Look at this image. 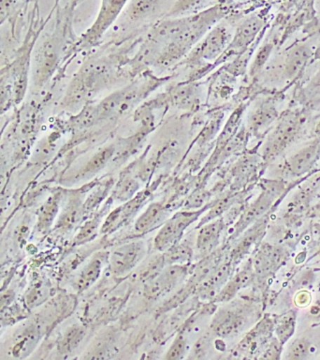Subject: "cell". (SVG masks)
I'll list each match as a JSON object with an SVG mask.
<instances>
[{
    "mask_svg": "<svg viewBox=\"0 0 320 360\" xmlns=\"http://www.w3.org/2000/svg\"><path fill=\"white\" fill-rule=\"evenodd\" d=\"M60 139L59 132H53L47 137L39 141L38 146L34 150L32 160L36 162H44L50 160L53 156L55 149L58 148V143Z\"/></svg>",
    "mask_w": 320,
    "mask_h": 360,
    "instance_id": "1f68e13d",
    "label": "cell"
},
{
    "mask_svg": "<svg viewBox=\"0 0 320 360\" xmlns=\"http://www.w3.org/2000/svg\"><path fill=\"white\" fill-rule=\"evenodd\" d=\"M189 264H167L148 283H145V295L148 300H156L175 289L189 274Z\"/></svg>",
    "mask_w": 320,
    "mask_h": 360,
    "instance_id": "7c38bea8",
    "label": "cell"
},
{
    "mask_svg": "<svg viewBox=\"0 0 320 360\" xmlns=\"http://www.w3.org/2000/svg\"><path fill=\"white\" fill-rule=\"evenodd\" d=\"M48 297H49L48 286L45 285L44 283H39L28 291L25 301L30 309H34L44 303Z\"/></svg>",
    "mask_w": 320,
    "mask_h": 360,
    "instance_id": "ab89813d",
    "label": "cell"
},
{
    "mask_svg": "<svg viewBox=\"0 0 320 360\" xmlns=\"http://www.w3.org/2000/svg\"><path fill=\"white\" fill-rule=\"evenodd\" d=\"M65 196V191L62 188L53 191L49 198L41 205L36 213V230L39 233H46L55 224L60 210L62 201Z\"/></svg>",
    "mask_w": 320,
    "mask_h": 360,
    "instance_id": "44dd1931",
    "label": "cell"
},
{
    "mask_svg": "<svg viewBox=\"0 0 320 360\" xmlns=\"http://www.w3.org/2000/svg\"><path fill=\"white\" fill-rule=\"evenodd\" d=\"M100 221L101 215H98L84 222L73 239V246H79L94 239L100 229Z\"/></svg>",
    "mask_w": 320,
    "mask_h": 360,
    "instance_id": "d590c367",
    "label": "cell"
},
{
    "mask_svg": "<svg viewBox=\"0 0 320 360\" xmlns=\"http://www.w3.org/2000/svg\"><path fill=\"white\" fill-rule=\"evenodd\" d=\"M64 45V32L56 28L33 51L30 72L34 87L41 89L52 79L60 65Z\"/></svg>",
    "mask_w": 320,
    "mask_h": 360,
    "instance_id": "7a4b0ae2",
    "label": "cell"
},
{
    "mask_svg": "<svg viewBox=\"0 0 320 360\" xmlns=\"http://www.w3.org/2000/svg\"><path fill=\"white\" fill-rule=\"evenodd\" d=\"M194 93L195 89L193 86H187L178 87L171 93L170 98L171 103L178 107L189 106L194 101Z\"/></svg>",
    "mask_w": 320,
    "mask_h": 360,
    "instance_id": "b9f144b4",
    "label": "cell"
},
{
    "mask_svg": "<svg viewBox=\"0 0 320 360\" xmlns=\"http://www.w3.org/2000/svg\"><path fill=\"white\" fill-rule=\"evenodd\" d=\"M285 256V252L279 247L271 244L261 245L251 261L255 277H269L282 264Z\"/></svg>",
    "mask_w": 320,
    "mask_h": 360,
    "instance_id": "2e32d148",
    "label": "cell"
},
{
    "mask_svg": "<svg viewBox=\"0 0 320 360\" xmlns=\"http://www.w3.org/2000/svg\"><path fill=\"white\" fill-rule=\"evenodd\" d=\"M311 343L308 340L300 339L295 340L291 345L289 346L288 353H286V359L300 360L305 359L310 354Z\"/></svg>",
    "mask_w": 320,
    "mask_h": 360,
    "instance_id": "60d3db41",
    "label": "cell"
},
{
    "mask_svg": "<svg viewBox=\"0 0 320 360\" xmlns=\"http://www.w3.org/2000/svg\"><path fill=\"white\" fill-rule=\"evenodd\" d=\"M225 226L226 224L224 218L213 219L199 226L198 236H196V249L202 258L211 255L220 243Z\"/></svg>",
    "mask_w": 320,
    "mask_h": 360,
    "instance_id": "d6986e66",
    "label": "cell"
},
{
    "mask_svg": "<svg viewBox=\"0 0 320 360\" xmlns=\"http://www.w3.org/2000/svg\"><path fill=\"white\" fill-rule=\"evenodd\" d=\"M272 47H274V45L272 44H266L262 47H260V49L258 51L257 55H255L251 68H250V75L254 76L262 69L264 65L268 60L269 55H271Z\"/></svg>",
    "mask_w": 320,
    "mask_h": 360,
    "instance_id": "ee69618b",
    "label": "cell"
},
{
    "mask_svg": "<svg viewBox=\"0 0 320 360\" xmlns=\"http://www.w3.org/2000/svg\"><path fill=\"white\" fill-rule=\"evenodd\" d=\"M139 188V183L131 177H125L120 180L114 188V197L118 201L126 202L132 197Z\"/></svg>",
    "mask_w": 320,
    "mask_h": 360,
    "instance_id": "74e56055",
    "label": "cell"
},
{
    "mask_svg": "<svg viewBox=\"0 0 320 360\" xmlns=\"http://www.w3.org/2000/svg\"><path fill=\"white\" fill-rule=\"evenodd\" d=\"M164 253L166 266L167 264H189L193 257V249L187 243L178 242Z\"/></svg>",
    "mask_w": 320,
    "mask_h": 360,
    "instance_id": "836d02e7",
    "label": "cell"
},
{
    "mask_svg": "<svg viewBox=\"0 0 320 360\" xmlns=\"http://www.w3.org/2000/svg\"><path fill=\"white\" fill-rule=\"evenodd\" d=\"M267 224H268V216L265 215L244 231L243 238L240 239V241L236 244L234 249L230 252L229 261L232 264H236L241 258H244L250 252L252 247L255 246L263 238Z\"/></svg>",
    "mask_w": 320,
    "mask_h": 360,
    "instance_id": "7402d4cb",
    "label": "cell"
},
{
    "mask_svg": "<svg viewBox=\"0 0 320 360\" xmlns=\"http://www.w3.org/2000/svg\"><path fill=\"white\" fill-rule=\"evenodd\" d=\"M295 325H296V314L293 311L286 312L278 319L275 332L281 345H283L291 339L295 331Z\"/></svg>",
    "mask_w": 320,
    "mask_h": 360,
    "instance_id": "e575fe53",
    "label": "cell"
},
{
    "mask_svg": "<svg viewBox=\"0 0 320 360\" xmlns=\"http://www.w3.org/2000/svg\"><path fill=\"white\" fill-rule=\"evenodd\" d=\"M114 154L115 146L114 145L101 149L88 160V162L80 171L77 172L76 177L77 179H84V177L97 174L98 171L105 167L107 163L112 159Z\"/></svg>",
    "mask_w": 320,
    "mask_h": 360,
    "instance_id": "f546056e",
    "label": "cell"
},
{
    "mask_svg": "<svg viewBox=\"0 0 320 360\" xmlns=\"http://www.w3.org/2000/svg\"><path fill=\"white\" fill-rule=\"evenodd\" d=\"M11 3L13 2L11 0H0V25H2L7 20L8 13H10Z\"/></svg>",
    "mask_w": 320,
    "mask_h": 360,
    "instance_id": "f907efd6",
    "label": "cell"
},
{
    "mask_svg": "<svg viewBox=\"0 0 320 360\" xmlns=\"http://www.w3.org/2000/svg\"><path fill=\"white\" fill-rule=\"evenodd\" d=\"M320 156V139L311 141L286 160V169L292 176L308 173Z\"/></svg>",
    "mask_w": 320,
    "mask_h": 360,
    "instance_id": "e0dca14e",
    "label": "cell"
},
{
    "mask_svg": "<svg viewBox=\"0 0 320 360\" xmlns=\"http://www.w3.org/2000/svg\"><path fill=\"white\" fill-rule=\"evenodd\" d=\"M126 0H103L98 19L92 27L84 34L81 39V44L89 45L94 44L97 39L105 32L107 28L116 19L118 14L126 4Z\"/></svg>",
    "mask_w": 320,
    "mask_h": 360,
    "instance_id": "5bb4252c",
    "label": "cell"
},
{
    "mask_svg": "<svg viewBox=\"0 0 320 360\" xmlns=\"http://www.w3.org/2000/svg\"><path fill=\"white\" fill-rule=\"evenodd\" d=\"M311 301V295L308 292L302 291L298 292L296 297H295V304L300 308H305L308 306V304Z\"/></svg>",
    "mask_w": 320,
    "mask_h": 360,
    "instance_id": "681fc988",
    "label": "cell"
},
{
    "mask_svg": "<svg viewBox=\"0 0 320 360\" xmlns=\"http://www.w3.org/2000/svg\"><path fill=\"white\" fill-rule=\"evenodd\" d=\"M170 212L171 210L162 202H151L135 222V232L139 235L152 232L167 221Z\"/></svg>",
    "mask_w": 320,
    "mask_h": 360,
    "instance_id": "603a6c76",
    "label": "cell"
},
{
    "mask_svg": "<svg viewBox=\"0 0 320 360\" xmlns=\"http://www.w3.org/2000/svg\"><path fill=\"white\" fill-rule=\"evenodd\" d=\"M147 246L142 240L128 242L117 247L108 256L109 271L114 277H125L145 260Z\"/></svg>",
    "mask_w": 320,
    "mask_h": 360,
    "instance_id": "9c48e42d",
    "label": "cell"
},
{
    "mask_svg": "<svg viewBox=\"0 0 320 360\" xmlns=\"http://www.w3.org/2000/svg\"><path fill=\"white\" fill-rule=\"evenodd\" d=\"M11 123L13 125L8 126L10 128L8 135L15 141L21 152L22 148L30 146L29 143L33 142L41 129V104L36 103L25 104L15 112V114H13Z\"/></svg>",
    "mask_w": 320,
    "mask_h": 360,
    "instance_id": "8992f818",
    "label": "cell"
},
{
    "mask_svg": "<svg viewBox=\"0 0 320 360\" xmlns=\"http://www.w3.org/2000/svg\"><path fill=\"white\" fill-rule=\"evenodd\" d=\"M156 83L154 81L146 82V84L145 82L142 84L135 83L112 93L95 105L98 121L100 122L126 114L154 89Z\"/></svg>",
    "mask_w": 320,
    "mask_h": 360,
    "instance_id": "277c9868",
    "label": "cell"
},
{
    "mask_svg": "<svg viewBox=\"0 0 320 360\" xmlns=\"http://www.w3.org/2000/svg\"><path fill=\"white\" fill-rule=\"evenodd\" d=\"M312 52L310 48L305 44H298L292 47L285 62V73L286 77L294 78L303 69L308 59L310 58Z\"/></svg>",
    "mask_w": 320,
    "mask_h": 360,
    "instance_id": "f1b7e54d",
    "label": "cell"
},
{
    "mask_svg": "<svg viewBox=\"0 0 320 360\" xmlns=\"http://www.w3.org/2000/svg\"><path fill=\"white\" fill-rule=\"evenodd\" d=\"M187 339L185 338L184 332H181L177 335L175 340L171 343L165 357L168 359H181L185 354H187Z\"/></svg>",
    "mask_w": 320,
    "mask_h": 360,
    "instance_id": "7bdbcfd3",
    "label": "cell"
},
{
    "mask_svg": "<svg viewBox=\"0 0 320 360\" xmlns=\"http://www.w3.org/2000/svg\"><path fill=\"white\" fill-rule=\"evenodd\" d=\"M16 106L13 84L7 77L0 82V115H5L13 107Z\"/></svg>",
    "mask_w": 320,
    "mask_h": 360,
    "instance_id": "8d00e7d4",
    "label": "cell"
},
{
    "mask_svg": "<svg viewBox=\"0 0 320 360\" xmlns=\"http://www.w3.org/2000/svg\"><path fill=\"white\" fill-rule=\"evenodd\" d=\"M211 345V337L206 334L199 338L195 345H193L192 351L190 352L192 359H202L206 356Z\"/></svg>",
    "mask_w": 320,
    "mask_h": 360,
    "instance_id": "bcb514c9",
    "label": "cell"
},
{
    "mask_svg": "<svg viewBox=\"0 0 320 360\" xmlns=\"http://www.w3.org/2000/svg\"><path fill=\"white\" fill-rule=\"evenodd\" d=\"M281 345L279 340H275L274 342L269 345V347L267 348L265 353H264L263 356H261L262 359H279L281 354Z\"/></svg>",
    "mask_w": 320,
    "mask_h": 360,
    "instance_id": "c3c4849f",
    "label": "cell"
},
{
    "mask_svg": "<svg viewBox=\"0 0 320 360\" xmlns=\"http://www.w3.org/2000/svg\"><path fill=\"white\" fill-rule=\"evenodd\" d=\"M233 264L232 262H226L219 264L218 269L210 276H208L204 281L196 286V292L202 298H210L215 300L218 292L223 288L225 284L232 274Z\"/></svg>",
    "mask_w": 320,
    "mask_h": 360,
    "instance_id": "cb8c5ba5",
    "label": "cell"
},
{
    "mask_svg": "<svg viewBox=\"0 0 320 360\" xmlns=\"http://www.w3.org/2000/svg\"><path fill=\"white\" fill-rule=\"evenodd\" d=\"M254 278L255 273L252 262L248 261V263L244 264L243 269L239 270L232 277H229L227 283L213 300H215L216 302H227V301L232 300L241 289L249 286Z\"/></svg>",
    "mask_w": 320,
    "mask_h": 360,
    "instance_id": "d4e9b609",
    "label": "cell"
},
{
    "mask_svg": "<svg viewBox=\"0 0 320 360\" xmlns=\"http://www.w3.org/2000/svg\"><path fill=\"white\" fill-rule=\"evenodd\" d=\"M8 70V67L3 68L2 70H0V82H1L3 80V79L7 77Z\"/></svg>",
    "mask_w": 320,
    "mask_h": 360,
    "instance_id": "f5cc1de1",
    "label": "cell"
},
{
    "mask_svg": "<svg viewBox=\"0 0 320 360\" xmlns=\"http://www.w3.org/2000/svg\"><path fill=\"white\" fill-rule=\"evenodd\" d=\"M302 121L299 115H288L269 135L263 148V159L269 162L279 156L288 146L296 140L302 129Z\"/></svg>",
    "mask_w": 320,
    "mask_h": 360,
    "instance_id": "ba28073f",
    "label": "cell"
},
{
    "mask_svg": "<svg viewBox=\"0 0 320 360\" xmlns=\"http://www.w3.org/2000/svg\"><path fill=\"white\" fill-rule=\"evenodd\" d=\"M39 319L25 323L17 329L11 340V353L15 357L27 356L41 339L42 329Z\"/></svg>",
    "mask_w": 320,
    "mask_h": 360,
    "instance_id": "9a60e30c",
    "label": "cell"
},
{
    "mask_svg": "<svg viewBox=\"0 0 320 360\" xmlns=\"http://www.w3.org/2000/svg\"><path fill=\"white\" fill-rule=\"evenodd\" d=\"M246 318L239 311H224L216 315L212 323L213 331L221 337L239 333L246 325Z\"/></svg>",
    "mask_w": 320,
    "mask_h": 360,
    "instance_id": "484cf974",
    "label": "cell"
},
{
    "mask_svg": "<svg viewBox=\"0 0 320 360\" xmlns=\"http://www.w3.org/2000/svg\"><path fill=\"white\" fill-rule=\"evenodd\" d=\"M281 186L279 183H269L267 187L264 188L262 193L258 197L255 202L246 207V210L241 214L240 219L236 222L233 232L230 235V240H234L239 236L247 229V228L254 224L258 219L266 215L274 200L276 199L277 194L280 193Z\"/></svg>",
    "mask_w": 320,
    "mask_h": 360,
    "instance_id": "30bf717a",
    "label": "cell"
},
{
    "mask_svg": "<svg viewBox=\"0 0 320 360\" xmlns=\"http://www.w3.org/2000/svg\"><path fill=\"white\" fill-rule=\"evenodd\" d=\"M165 266L164 253L162 252V255H157L154 257L149 259L140 266L139 271L136 272L137 280L142 283H148L159 275Z\"/></svg>",
    "mask_w": 320,
    "mask_h": 360,
    "instance_id": "d6a6232c",
    "label": "cell"
},
{
    "mask_svg": "<svg viewBox=\"0 0 320 360\" xmlns=\"http://www.w3.org/2000/svg\"><path fill=\"white\" fill-rule=\"evenodd\" d=\"M4 149L0 148V188L6 184L8 179V160L6 159Z\"/></svg>",
    "mask_w": 320,
    "mask_h": 360,
    "instance_id": "7dc6e473",
    "label": "cell"
},
{
    "mask_svg": "<svg viewBox=\"0 0 320 360\" xmlns=\"http://www.w3.org/2000/svg\"><path fill=\"white\" fill-rule=\"evenodd\" d=\"M157 0H133L128 10L129 18L140 20L145 18L156 8Z\"/></svg>",
    "mask_w": 320,
    "mask_h": 360,
    "instance_id": "f35d334b",
    "label": "cell"
},
{
    "mask_svg": "<svg viewBox=\"0 0 320 360\" xmlns=\"http://www.w3.org/2000/svg\"><path fill=\"white\" fill-rule=\"evenodd\" d=\"M232 1V0H218L219 5L224 6L229 4V3Z\"/></svg>",
    "mask_w": 320,
    "mask_h": 360,
    "instance_id": "db71d44e",
    "label": "cell"
},
{
    "mask_svg": "<svg viewBox=\"0 0 320 360\" xmlns=\"http://www.w3.org/2000/svg\"><path fill=\"white\" fill-rule=\"evenodd\" d=\"M205 0H177L171 11H168L170 15H180L189 13V11H196L204 4Z\"/></svg>",
    "mask_w": 320,
    "mask_h": 360,
    "instance_id": "f6af8a7d",
    "label": "cell"
},
{
    "mask_svg": "<svg viewBox=\"0 0 320 360\" xmlns=\"http://www.w3.org/2000/svg\"><path fill=\"white\" fill-rule=\"evenodd\" d=\"M39 31L41 30L36 32L31 30L27 34L24 44L17 52L15 59L8 66V78L13 84L16 106L22 103L27 94L28 83H29L31 58H32L34 46L38 39Z\"/></svg>",
    "mask_w": 320,
    "mask_h": 360,
    "instance_id": "5b68a950",
    "label": "cell"
},
{
    "mask_svg": "<svg viewBox=\"0 0 320 360\" xmlns=\"http://www.w3.org/2000/svg\"><path fill=\"white\" fill-rule=\"evenodd\" d=\"M84 202L81 200L80 193H72L69 194V199L62 208L60 214H58V219L55 222L53 229L61 233L69 232L79 224L83 219L86 211L84 207Z\"/></svg>",
    "mask_w": 320,
    "mask_h": 360,
    "instance_id": "ffe728a7",
    "label": "cell"
},
{
    "mask_svg": "<svg viewBox=\"0 0 320 360\" xmlns=\"http://www.w3.org/2000/svg\"><path fill=\"white\" fill-rule=\"evenodd\" d=\"M109 76V68L103 63L91 62L84 65L70 82L61 101L62 108L72 110L86 103L105 86Z\"/></svg>",
    "mask_w": 320,
    "mask_h": 360,
    "instance_id": "3957f363",
    "label": "cell"
},
{
    "mask_svg": "<svg viewBox=\"0 0 320 360\" xmlns=\"http://www.w3.org/2000/svg\"><path fill=\"white\" fill-rule=\"evenodd\" d=\"M210 207L211 205L202 208V210L179 211V212L174 214L171 218H168L160 226L159 233H156V238H154V249L159 250V252H165L181 241L185 230Z\"/></svg>",
    "mask_w": 320,
    "mask_h": 360,
    "instance_id": "52a82bcc",
    "label": "cell"
},
{
    "mask_svg": "<svg viewBox=\"0 0 320 360\" xmlns=\"http://www.w3.org/2000/svg\"><path fill=\"white\" fill-rule=\"evenodd\" d=\"M149 196H150V194L147 191H142V193L132 197L128 201L124 202L119 207L109 213V215L107 217L105 221H104L102 227L100 228L101 233H109L114 232V231H116L128 224L136 215L138 211L142 207V205L145 204Z\"/></svg>",
    "mask_w": 320,
    "mask_h": 360,
    "instance_id": "4fadbf2b",
    "label": "cell"
},
{
    "mask_svg": "<svg viewBox=\"0 0 320 360\" xmlns=\"http://www.w3.org/2000/svg\"><path fill=\"white\" fill-rule=\"evenodd\" d=\"M229 33L224 25H216L208 31L191 49L188 62L215 60L220 58L229 44Z\"/></svg>",
    "mask_w": 320,
    "mask_h": 360,
    "instance_id": "8fae6325",
    "label": "cell"
},
{
    "mask_svg": "<svg viewBox=\"0 0 320 360\" xmlns=\"http://www.w3.org/2000/svg\"><path fill=\"white\" fill-rule=\"evenodd\" d=\"M2 49H3V39L1 38V36H0V53H1Z\"/></svg>",
    "mask_w": 320,
    "mask_h": 360,
    "instance_id": "11a10c76",
    "label": "cell"
},
{
    "mask_svg": "<svg viewBox=\"0 0 320 360\" xmlns=\"http://www.w3.org/2000/svg\"><path fill=\"white\" fill-rule=\"evenodd\" d=\"M13 115H11V117H7L6 115H0V142H1L2 136L4 135L6 129H7L8 124L13 120Z\"/></svg>",
    "mask_w": 320,
    "mask_h": 360,
    "instance_id": "816d5d0a",
    "label": "cell"
},
{
    "mask_svg": "<svg viewBox=\"0 0 320 360\" xmlns=\"http://www.w3.org/2000/svg\"><path fill=\"white\" fill-rule=\"evenodd\" d=\"M263 24V20L258 16L250 17L241 22L236 30L234 38L230 41L229 46L218 60L223 59L225 56H229L232 53L244 52L260 33Z\"/></svg>",
    "mask_w": 320,
    "mask_h": 360,
    "instance_id": "ac0fdd59",
    "label": "cell"
},
{
    "mask_svg": "<svg viewBox=\"0 0 320 360\" xmlns=\"http://www.w3.org/2000/svg\"><path fill=\"white\" fill-rule=\"evenodd\" d=\"M223 6L218 4L215 7L194 14L189 27L181 35L161 48L154 63L159 66H170L189 53L199 39L223 16Z\"/></svg>",
    "mask_w": 320,
    "mask_h": 360,
    "instance_id": "6da1fadb",
    "label": "cell"
},
{
    "mask_svg": "<svg viewBox=\"0 0 320 360\" xmlns=\"http://www.w3.org/2000/svg\"><path fill=\"white\" fill-rule=\"evenodd\" d=\"M319 55H320V50H319Z\"/></svg>",
    "mask_w": 320,
    "mask_h": 360,
    "instance_id": "9f6ffc18",
    "label": "cell"
},
{
    "mask_svg": "<svg viewBox=\"0 0 320 360\" xmlns=\"http://www.w3.org/2000/svg\"><path fill=\"white\" fill-rule=\"evenodd\" d=\"M277 115V110L272 103L261 104L249 117V131L254 134H262L274 122Z\"/></svg>",
    "mask_w": 320,
    "mask_h": 360,
    "instance_id": "83f0119b",
    "label": "cell"
},
{
    "mask_svg": "<svg viewBox=\"0 0 320 360\" xmlns=\"http://www.w3.org/2000/svg\"><path fill=\"white\" fill-rule=\"evenodd\" d=\"M86 330L84 326L75 325L70 326L58 342V353L61 356H67L72 353L76 348L83 342L86 337Z\"/></svg>",
    "mask_w": 320,
    "mask_h": 360,
    "instance_id": "4dcf8cb0",
    "label": "cell"
},
{
    "mask_svg": "<svg viewBox=\"0 0 320 360\" xmlns=\"http://www.w3.org/2000/svg\"><path fill=\"white\" fill-rule=\"evenodd\" d=\"M106 260H108V258L106 259L104 255H95L84 266L73 283L76 291L84 292L100 278Z\"/></svg>",
    "mask_w": 320,
    "mask_h": 360,
    "instance_id": "4316f807",
    "label": "cell"
}]
</instances>
